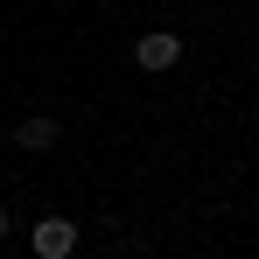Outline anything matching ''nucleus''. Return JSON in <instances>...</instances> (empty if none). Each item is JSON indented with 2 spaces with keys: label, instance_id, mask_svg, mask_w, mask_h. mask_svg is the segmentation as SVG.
Wrapping results in <instances>:
<instances>
[{
  "label": "nucleus",
  "instance_id": "1",
  "mask_svg": "<svg viewBox=\"0 0 259 259\" xmlns=\"http://www.w3.org/2000/svg\"><path fill=\"white\" fill-rule=\"evenodd\" d=\"M77 252V224L70 217H42L35 224V259H70Z\"/></svg>",
  "mask_w": 259,
  "mask_h": 259
},
{
  "label": "nucleus",
  "instance_id": "2",
  "mask_svg": "<svg viewBox=\"0 0 259 259\" xmlns=\"http://www.w3.org/2000/svg\"><path fill=\"white\" fill-rule=\"evenodd\" d=\"M175 56H182V42H175L168 28H154V35L133 42V63H140V70H175Z\"/></svg>",
  "mask_w": 259,
  "mask_h": 259
},
{
  "label": "nucleus",
  "instance_id": "3",
  "mask_svg": "<svg viewBox=\"0 0 259 259\" xmlns=\"http://www.w3.org/2000/svg\"><path fill=\"white\" fill-rule=\"evenodd\" d=\"M14 147H28V154L56 147V119H21V126H14Z\"/></svg>",
  "mask_w": 259,
  "mask_h": 259
},
{
  "label": "nucleus",
  "instance_id": "4",
  "mask_svg": "<svg viewBox=\"0 0 259 259\" xmlns=\"http://www.w3.org/2000/svg\"><path fill=\"white\" fill-rule=\"evenodd\" d=\"M0 238H7V210H0Z\"/></svg>",
  "mask_w": 259,
  "mask_h": 259
}]
</instances>
